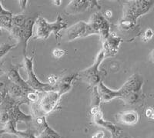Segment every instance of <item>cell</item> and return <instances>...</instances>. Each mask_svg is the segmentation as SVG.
<instances>
[{"instance_id": "11", "label": "cell", "mask_w": 154, "mask_h": 138, "mask_svg": "<svg viewBox=\"0 0 154 138\" xmlns=\"http://www.w3.org/2000/svg\"><path fill=\"white\" fill-rule=\"evenodd\" d=\"M93 121L95 124L102 127H104L109 132H110L111 135H112L111 138H132L124 130L117 127L110 121H105L103 119L101 110L96 114H95L94 116H93Z\"/></svg>"}, {"instance_id": "12", "label": "cell", "mask_w": 154, "mask_h": 138, "mask_svg": "<svg viewBox=\"0 0 154 138\" xmlns=\"http://www.w3.org/2000/svg\"><path fill=\"white\" fill-rule=\"evenodd\" d=\"M122 42V39L120 36L116 33H110L109 36L107 37L106 39L102 42L103 43V49L106 55V57L112 56L119 50V44Z\"/></svg>"}, {"instance_id": "8", "label": "cell", "mask_w": 154, "mask_h": 138, "mask_svg": "<svg viewBox=\"0 0 154 138\" xmlns=\"http://www.w3.org/2000/svg\"><path fill=\"white\" fill-rule=\"evenodd\" d=\"M88 23L91 26L96 34L100 35L102 42L106 39L110 34V26L106 18L100 12L93 13Z\"/></svg>"}, {"instance_id": "23", "label": "cell", "mask_w": 154, "mask_h": 138, "mask_svg": "<svg viewBox=\"0 0 154 138\" xmlns=\"http://www.w3.org/2000/svg\"><path fill=\"white\" fill-rule=\"evenodd\" d=\"M145 116L148 118L149 120L151 121H154V110L151 107L147 108L145 110Z\"/></svg>"}, {"instance_id": "25", "label": "cell", "mask_w": 154, "mask_h": 138, "mask_svg": "<svg viewBox=\"0 0 154 138\" xmlns=\"http://www.w3.org/2000/svg\"><path fill=\"white\" fill-rule=\"evenodd\" d=\"M106 137V133L103 130H99L97 132H96L95 133H93L92 135L91 138H105Z\"/></svg>"}, {"instance_id": "18", "label": "cell", "mask_w": 154, "mask_h": 138, "mask_svg": "<svg viewBox=\"0 0 154 138\" xmlns=\"http://www.w3.org/2000/svg\"><path fill=\"white\" fill-rule=\"evenodd\" d=\"M28 16L25 14L14 15L12 16V26H18V27H23L26 22Z\"/></svg>"}, {"instance_id": "27", "label": "cell", "mask_w": 154, "mask_h": 138, "mask_svg": "<svg viewBox=\"0 0 154 138\" xmlns=\"http://www.w3.org/2000/svg\"><path fill=\"white\" fill-rule=\"evenodd\" d=\"M112 16V11H111V10H107L106 12V16H105V17L109 18V17H111V16Z\"/></svg>"}, {"instance_id": "17", "label": "cell", "mask_w": 154, "mask_h": 138, "mask_svg": "<svg viewBox=\"0 0 154 138\" xmlns=\"http://www.w3.org/2000/svg\"><path fill=\"white\" fill-rule=\"evenodd\" d=\"M10 83L11 81L9 80V79L5 74L1 76L0 77V93L6 96L8 87H9Z\"/></svg>"}, {"instance_id": "16", "label": "cell", "mask_w": 154, "mask_h": 138, "mask_svg": "<svg viewBox=\"0 0 154 138\" xmlns=\"http://www.w3.org/2000/svg\"><path fill=\"white\" fill-rule=\"evenodd\" d=\"M12 16H0V27L1 29H5L7 31H10L12 26Z\"/></svg>"}, {"instance_id": "2", "label": "cell", "mask_w": 154, "mask_h": 138, "mask_svg": "<svg viewBox=\"0 0 154 138\" xmlns=\"http://www.w3.org/2000/svg\"><path fill=\"white\" fill-rule=\"evenodd\" d=\"M34 28L35 32L33 39H47L51 33H53L56 36V40H59L60 38V31L67 28V23L60 15H58L56 21L52 23L46 21L42 16H38L35 21Z\"/></svg>"}, {"instance_id": "15", "label": "cell", "mask_w": 154, "mask_h": 138, "mask_svg": "<svg viewBox=\"0 0 154 138\" xmlns=\"http://www.w3.org/2000/svg\"><path fill=\"white\" fill-rule=\"evenodd\" d=\"M37 138H62L60 135L55 131L53 128L49 126V124L44 128L43 130L37 136Z\"/></svg>"}, {"instance_id": "14", "label": "cell", "mask_w": 154, "mask_h": 138, "mask_svg": "<svg viewBox=\"0 0 154 138\" xmlns=\"http://www.w3.org/2000/svg\"><path fill=\"white\" fill-rule=\"evenodd\" d=\"M76 78H78V73L67 75L66 77H63L60 80H58L56 86H55L56 90L61 95L67 93L71 89L72 83H73L74 80Z\"/></svg>"}, {"instance_id": "6", "label": "cell", "mask_w": 154, "mask_h": 138, "mask_svg": "<svg viewBox=\"0 0 154 138\" xmlns=\"http://www.w3.org/2000/svg\"><path fill=\"white\" fill-rule=\"evenodd\" d=\"M33 60L34 55L31 57H27L26 55L24 56V60H23V66L25 67V70L26 71L27 79L26 83L30 88L33 90L37 92H46V91L56 90V87L54 86H52L49 83H44L41 82L36 77V74H35L33 69Z\"/></svg>"}, {"instance_id": "29", "label": "cell", "mask_w": 154, "mask_h": 138, "mask_svg": "<svg viewBox=\"0 0 154 138\" xmlns=\"http://www.w3.org/2000/svg\"><path fill=\"white\" fill-rule=\"evenodd\" d=\"M53 2H54V3H53L54 5H58V6L61 5V1H56V0H55V1H53Z\"/></svg>"}, {"instance_id": "5", "label": "cell", "mask_w": 154, "mask_h": 138, "mask_svg": "<svg viewBox=\"0 0 154 138\" xmlns=\"http://www.w3.org/2000/svg\"><path fill=\"white\" fill-rule=\"evenodd\" d=\"M153 2L143 0L125 1L123 2V16L122 18L137 22V19L140 16L146 14L151 9Z\"/></svg>"}, {"instance_id": "9", "label": "cell", "mask_w": 154, "mask_h": 138, "mask_svg": "<svg viewBox=\"0 0 154 138\" xmlns=\"http://www.w3.org/2000/svg\"><path fill=\"white\" fill-rule=\"evenodd\" d=\"M96 34L89 24L86 22H78L66 30V39L68 41H72L77 39L84 38L88 36Z\"/></svg>"}, {"instance_id": "19", "label": "cell", "mask_w": 154, "mask_h": 138, "mask_svg": "<svg viewBox=\"0 0 154 138\" xmlns=\"http://www.w3.org/2000/svg\"><path fill=\"white\" fill-rule=\"evenodd\" d=\"M16 45H17V44H14V45H11L9 43L1 44L0 45V60H2L3 57H5L12 49L16 48Z\"/></svg>"}, {"instance_id": "32", "label": "cell", "mask_w": 154, "mask_h": 138, "mask_svg": "<svg viewBox=\"0 0 154 138\" xmlns=\"http://www.w3.org/2000/svg\"><path fill=\"white\" fill-rule=\"evenodd\" d=\"M1 136H2V134H1V133H0V138H1Z\"/></svg>"}, {"instance_id": "4", "label": "cell", "mask_w": 154, "mask_h": 138, "mask_svg": "<svg viewBox=\"0 0 154 138\" xmlns=\"http://www.w3.org/2000/svg\"><path fill=\"white\" fill-rule=\"evenodd\" d=\"M105 57V53L103 51L101 50L96 56L94 63L91 67L78 73V78L89 84L90 87L98 86L99 83L102 82V78L103 77V73L100 71L99 67Z\"/></svg>"}, {"instance_id": "22", "label": "cell", "mask_w": 154, "mask_h": 138, "mask_svg": "<svg viewBox=\"0 0 154 138\" xmlns=\"http://www.w3.org/2000/svg\"><path fill=\"white\" fill-rule=\"evenodd\" d=\"M65 50L60 49V48H56L53 51V56L56 59H60L62 56L65 55Z\"/></svg>"}, {"instance_id": "24", "label": "cell", "mask_w": 154, "mask_h": 138, "mask_svg": "<svg viewBox=\"0 0 154 138\" xmlns=\"http://www.w3.org/2000/svg\"><path fill=\"white\" fill-rule=\"evenodd\" d=\"M13 16V15L10 11H8L4 9L2 7V4H1V2H0V16Z\"/></svg>"}, {"instance_id": "13", "label": "cell", "mask_w": 154, "mask_h": 138, "mask_svg": "<svg viewBox=\"0 0 154 138\" xmlns=\"http://www.w3.org/2000/svg\"><path fill=\"white\" fill-rule=\"evenodd\" d=\"M116 121L125 126H133L139 121V114L135 110H125L116 114Z\"/></svg>"}, {"instance_id": "20", "label": "cell", "mask_w": 154, "mask_h": 138, "mask_svg": "<svg viewBox=\"0 0 154 138\" xmlns=\"http://www.w3.org/2000/svg\"><path fill=\"white\" fill-rule=\"evenodd\" d=\"M39 93L40 92H37L35 90L29 91L26 93V99L29 103H35L39 99Z\"/></svg>"}, {"instance_id": "31", "label": "cell", "mask_w": 154, "mask_h": 138, "mask_svg": "<svg viewBox=\"0 0 154 138\" xmlns=\"http://www.w3.org/2000/svg\"><path fill=\"white\" fill-rule=\"evenodd\" d=\"M2 35V30H1V27H0V36Z\"/></svg>"}, {"instance_id": "1", "label": "cell", "mask_w": 154, "mask_h": 138, "mask_svg": "<svg viewBox=\"0 0 154 138\" xmlns=\"http://www.w3.org/2000/svg\"><path fill=\"white\" fill-rule=\"evenodd\" d=\"M143 78L139 74H133L128 79L118 90H112L100 82L97 86L101 102L108 103L113 99L119 98L126 105H136L142 100Z\"/></svg>"}, {"instance_id": "3", "label": "cell", "mask_w": 154, "mask_h": 138, "mask_svg": "<svg viewBox=\"0 0 154 138\" xmlns=\"http://www.w3.org/2000/svg\"><path fill=\"white\" fill-rule=\"evenodd\" d=\"M62 95L56 90L39 93V99L35 103H32V117H46L56 108Z\"/></svg>"}, {"instance_id": "28", "label": "cell", "mask_w": 154, "mask_h": 138, "mask_svg": "<svg viewBox=\"0 0 154 138\" xmlns=\"http://www.w3.org/2000/svg\"><path fill=\"white\" fill-rule=\"evenodd\" d=\"M5 95L2 94V93H0V105L2 104V103L3 102V100H4V98H5Z\"/></svg>"}, {"instance_id": "26", "label": "cell", "mask_w": 154, "mask_h": 138, "mask_svg": "<svg viewBox=\"0 0 154 138\" xmlns=\"http://www.w3.org/2000/svg\"><path fill=\"white\" fill-rule=\"evenodd\" d=\"M19 5H20V7H21L22 10L24 11L25 9H26V3L27 1L26 0H23V1H19Z\"/></svg>"}, {"instance_id": "10", "label": "cell", "mask_w": 154, "mask_h": 138, "mask_svg": "<svg viewBox=\"0 0 154 138\" xmlns=\"http://www.w3.org/2000/svg\"><path fill=\"white\" fill-rule=\"evenodd\" d=\"M97 8L100 9L101 6L97 1L89 0H72L65 8L64 13L67 16H74L86 12L88 9Z\"/></svg>"}, {"instance_id": "30", "label": "cell", "mask_w": 154, "mask_h": 138, "mask_svg": "<svg viewBox=\"0 0 154 138\" xmlns=\"http://www.w3.org/2000/svg\"><path fill=\"white\" fill-rule=\"evenodd\" d=\"M150 59L152 61L154 62V50H152L151 52V54H150Z\"/></svg>"}, {"instance_id": "21", "label": "cell", "mask_w": 154, "mask_h": 138, "mask_svg": "<svg viewBox=\"0 0 154 138\" xmlns=\"http://www.w3.org/2000/svg\"><path fill=\"white\" fill-rule=\"evenodd\" d=\"M153 36V31H152L151 29H147L145 32H144V34L143 36V40L144 42H147V41L150 40L151 39Z\"/></svg>"}, {"instance_id": "7", "label": "cell", "mask_w": 154, "mask_h": 138, "mask_svg": "<svg viewBox=\"0 0 154 138\" xmlns=\"http://www.w3.org/2000/svg\"><path fill=\"white\" fill-rule=\"evenodd\" d=\"M19 66L13 64L10 60H5L1 66V69L4 72V74L7 76L11 82L23 88L26 93L29 91L33 90L29 86L26 81L21 77L19 73Z\"/></svg>"}]
</instances>
